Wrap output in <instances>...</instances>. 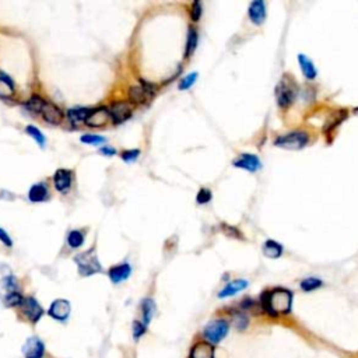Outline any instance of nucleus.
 <instances>
[{
    "label": "nucleus",
    "mask_w": 358,
    "mask_h": 358,
    "mask_svg": "<svg viewBox=\"0 0 358 358\" xmlns=\"http://www.w3.org/2000/svg\"><path fill=\"white\" fill-rule=\"evenodd\" d=\"M261 308L263 312L271 317H279L291 312L292 292L286 288L267 290L261 295Z\"/></svg>",
    "instance_id": "nucleus-1"
},
{
    "label": "nucleus",
    "mask_w": 358,
    "mask_h": 358,
    "mask_svg": "<svg viewBox=\"0 0 358 358\" xmlns=\"http://www.w3.org/2000/svg\"><path fill=\"white\" fill-rule=\"evenodd\" d=\"M228 332H230V322L227 319L223 317L213 319L203 328V340L215 347L227 337Z\"/></svg>",
    "instance_id": "nucleus-2"
},
{
    "label": "nucleus",
    "mask_w": 358,
    "mask_h": 358,
    "mask_svg": "<svg viewBox=\"0 0 358 358\" xmlns=\"http://www.w3.org/2000/svg\"><path fill=\"white\" fill-rule=\"evenodd\" d=\"M74 262H76L77 267H78V273H80L83 277L92 276V274H95V273L103 271V266H101V263L98 262V257L97 255H95V249L83 252L80 255H77L76 257H74Z\"/></svg>",
    "instance_id": "nucleus-3"
},
{
    "label": "nucleus",
    "mask_w": 358,
    "mask_h": 358,
    "mask_svg": "<svg viewBox=\"0 0 358 358\" xmlns=\"http://www.w3.org/2000/svg\"><path fill=\"white\" fill-rule=\"evenodd\" d=\"M308 143V134L305 132H292V133L284 134L276 138L277 147L287 150H300L302 147H305V144Z\"/></svg>",
    "instance_id": "nucleus-4"
},
{
    "label": "nucleus",
    "mask_w": 358,
    "mask_h": 358,
    "mask_svg": "<svg viewBox=\"0 0 358 358\" xmlns=\"http://www.w3.org/2000/svg\"><path fill=\"white\" fill-rule=\"evenodd\" d=\"M21 312H23V316L26 317L27 321L30 323H36L39 322V319L44 316V308L41 307V304L36 301L34 297H27L24 298V301L21 304Z\"/></svg>",
    "instance_id": "nucleus-5"
},
{
    "label": "nucleus",
    "mask_w": 358,
    "mask_h": 358,
    "mask_svg": "<svg viewBox=\"0 0 358 358\" xmlns=\"http://www.w3.org/2000/svg\"><path fill=\"white\" fill-rule=\"evenodd\" d=\"M295 94H297V91H295V86L292 84V82L284 78V80L277 86V90H276L277 103H279V105L283 108L290 107V105L294 103V100H295Z\"/></svg>",
    "instance_id": "nucleus-6"
},
{
    "label": "nucleus",
    "mask_w": 358,
    "mask_h": 358,
    "mask_svg": "<svg viewBox=\"0 0 358 358\" xmlns=\"http://www.w3.org/2000/svg\"><path fill=\"white\" fill-rule=\"evenodd\" d=\"M155 92V86L150 83L142 82L138 86H133L129 90V100L133 104H143L146 103L150 97H153Z\"/></svg>",
    "instance_id": "nucleus-7"
},
{
    "label": "nucleus",
    "mask_w": 358,
    "mask_h": 358,
    "mask_svg": "<svg viewBox=\"0 0 358 358\" xmlns=\"http://www.w3.org/2000/svg\"><path fill=\"white\" fill-rule=\"evenodd\" d=\"M70 312H72L70 302L67 301V300H63V298L55 300L51 304L49 309H48V315L52 319L57 321V322H66L69 316H70Z\"/></svg>",
    "instance_id": "nucleus-8"
},
{
    "label": "nucleus",
    "mask_w": 358,
    "mask_h": 358,
    "mask_svg": "<svg viewBox=\"0 0 358 358\" xmlns=\"http://www.w3.org/2000/svg\"><path fill=\"white\" fill-rule=\"evenodd\" d=\"M45 343L36 336L27 339V342L23 346L24 358H44L45 357Z\"/></svg>",
    "instance_id": "nucleus-9"
},
{
    "label": "nucleus",
    "mask_w": 358,
    "mask_h": 358,
    "mask_svg": "<svg viewBox=\"0 0 358 358\" xmlns=\"http://www.w3.org/2000/svg\"><path fill=\"white\" fill-rule=\"evenodd\" d=\"M108 111H109V116L112 118L113 123L119 125V123H123L132 116L133 108H132V105L129 103L118 101V103H113Z\"/></svg>",
    "instance_id": "nucleus-10"
},
{
    "label": "nucleus",
    "mask_w": 358,
    "mask_h": 358,
    "mask_svg": "<svg viewBox=\"0 0 358 358\" xmlns=\"http://www.w3.org/2000/svg\"><path fill=\"white\" fill-rule=\"evenodd\" d=\"M73 184V174L69 169H57L53 175V185L59 193H67Z\"/></svg>",
    "instance_id": "nucleus-11"
},
{
    "label": "nucleus",
    "mask_w": 358,
    "mask_h": 358,
    "mask_svg": "<svg viewBox=\"0 0 358 358\" xmlns=\"http://www.w3.org/2000/svg\"><path fill=\"white\" fill-rule=\"evenodd\" d=\"M188 358H215V348L205 340H200L190 347Z\"/></svg>",
    "instance_id": "nucleus-12"
},
{
    "label": "nucleus",
    "mask_w": 358,
    "mask_h": 358,
    "mask_svg": "<svg viewBox=\"0 0 358 358\" xmlns=\"http://www.w3.org/2000/svg\"><path fill=\"white\" fill-rule=\"evenodd\" d=\"M248 14L255 26H262L266 20V3L262 0L252 2L249 5V9H248Z\"/></svg>",
    "instance_id": "nucleus-13"
},
{
    "label": "nucleus",
    "mask_w": 358,
    "mask_h": 358,
    "mask_svg": "<svg viewBox=\"0 0 358 358\" xmlns=\"http://www.w3.org/2000/svg\"><path fill=\"white\" fill-rule=\"evenodd\" d=\"M234 165L236 168L245 169V171H249V172H256V171H259L262 168L261 160L253 154H242L234 161Z\"/></svg>",
    "instance_id": "nucleus-14"
},
{
    "label": "nucleus",
    "mask_w": 358,
    "mask_h": 358,
    "mask_svg": "<svg viewBox=\"0 0 358 358\" xmlns=\"http://www.w3.org/2000/svg\"><path fill=\"white\" fill-rule=\"evenodd\" d=\"M41 115L42 118L51 125H61L63 121V112L61 111V108H57L56 105L48 103V101H45L44 107H42Z\"/></svg>",
    "instance_id": "nucleus-15"
},
{
    "label": "nucleus",
    "mask_w": 358,
    "mask_h": 358,
    "mask_svg": "<svg viewBox=\"0 0 358 358\" xmlns=\"http://www.w3.org/2000/svg\"><path fill=\"white\" fill-rule=\"evenodd\" d=\"M130 274H132V266L129 263H122V265H118V266H113L108 271V276H109L113 284H119V283L128 280Z\"/></svg>",
    "instance_id": "nucleus-16"
},
{
    "label": "nucleus",
    "mask_w": 358,
    "mask_h": 358,
    "mask_svg": "<svg viewBox=\"0 0 358 358\" xmlns=\"http://www.w3.org/2000/svg\"><path fill=\"white\" fill-rule=\"evenodd\" d=\"M109 118L111 116H109V111H108L107 108H97V109L91 111V113L88 115L86 123H87L88 126H91V128H100V126H104L109 121Z\"/></svg>",
    "instance_id": "nucleus-17"
},
{
    "label": "nucleus",
    "mask_w": 358,
    "mask_h": 358,
    "mask_svg": "<svg viewBox=\"0 0 358 358\" xmlns=\"http://www.w3.org/2000/svg\"><path fill=\"white\" fill-rule=\"evenodd\" d=\"M48 197H49V190L46 184H42V182L32 185L28 190V199L31 203H42Z\"/></svg>",
    "instance_id": "nucleus-18"
},
{
    "label": "nucleus",
    "mask_w": 358,
    "mask_h": 358,
    "mask_svg": "<svg viewBox=\"0 0 358 358\" xmlns=\"http://www.w3.org/2000/svg\"><path fill=\"white\" fill-rule=\"evenodd\" d=\"M246 287H248V282H246V280H242V279H240V280H234V282H230L220 292H218V298L223 300V298L234 297V295H236L238 292L244 291Z\"/></svg>",
    "instance_id": "nucleus-19"
},
{
    "label": "nucleus",
    "mask_w": 358,
    "mask_h": 358,
    "mask_svg": "<svg viewBox=\"0 0 358 358\" xmlns=\"http://www.w3.org/2000/svg\"><path fill=\"white\" fill-rule=\"evenodd\" d=\"M15 92L14 83L7 76L6 73L0 72V98L3 100H10Z\"/></svg>",
    "instance_id": "nucleus-20"
},
{
    "label": "nucleus",
    "mask_w": 358,
    "mask_h": 358,
    "mask_svg": "<svg viewBox=\"0 0 358 358\" xmlns=\"http://www.w3.org/2000/svg\"><path fill=\"white\" fill-rule=\"evenodd\" d=\"M298 62H300V66H301V72L302 74L305 76V78H308V80H315L316 78V67H315V65H313V62L309 59L308 56H305V55H300L298 56Z\"/></svg>",
    "instance_id": "nucleus-21"
},
{
    "label": "nucleus",
    "mask_w": 358,
    "mask_h": 358,
    "mask_svg": "<svg viewBox=\"0 0 358 358\" xmlns=\"http://www.w3.org/2000/svg\"><path fill=\"white\" fill-rule=\"evenodd\" d=\"M155 311H157L155 302L151 298H146V300L142 301V322L146 326H149L150 323H151L154 315H155Z\"/></svg>",
    "instance_id": "nucleus-22"
},
{
    "label": "nucleus",
    "mask_w": 358,
    "mask_h": 358,
    "mask_svg": "<svg viewBox=\"0 0 358 358\" xmlns=\"http://www.w3.org/2000/svg\"><path fill=\"white\" fill-rule=\"evenodd\" d=\"M231 322L238 332H244L249 326V316L244 311H234L231 315Z\"/></svg>",
    "instance_id": "nucleus-23"
},
{
    "label": "nucleus",
    "mask_w": 358,
    "mask_h": 358,
    "mask_svg": "<svg viewBox=\"0 0 358 358\" xmlns=\"http://www.w3.org/2000/svg\"><path fill=\"white\" fill-rule=\"evenodd\" d=\"M90 113H91V111L88 108H72L67 111V116L73 123H80L86 122Z\"/></svg>",
    "instance_id": "nucleus-24"
},
{
    "label": "nucleus",
    "mask_w": 358,
    "mask_h": 358,
    "mask_svg": "<svg viewBox=\"0 0 358 358\" xmlns=\"http://www.w3.org/2000/svg\"><path fill=\"white\" fill-rule=\"evenodd\" d=\"M263 253L270 259H277L279 256H282L283 248L276 241H266L263 245Z\"/></svg>",
    "instance_id": "nucleus-25"
},
{
    "label": "nucleus",
    "mask_w": 358,
    "mask_h": 358,
    "mask_svg": "<svg viewBox=\"0 0 358 358\" xmlns=\"http://www.w3.org/2000/svg\"><path fill=\"white\" fill-rule=\"evenodd\" d=\"M84 244V234L78 230H72L67 234V245L72 249H77Z\"/></svg>",
    "instance_id": "nucleus-26"
},
{
    "label": "nucleus",
    "mask_w": 358,
    "mask_h": 358,
    "mask_svg": "<svg viewBox=\"0 0 358 358\" xmlns=\"http://www.w3.org/2000/svg\"><path fill=\"white\" fill-rule=\"evenodd\" d=\"M24 301V297L21 295L20 291L9 292L3 297V304H5L7 308H17L21 307V304Z\"/></svg>",
    "instance_id": "nucleus-27"
},
{
    "label": "nucleus",
    "mask_w": 358,
    "mask_h": 358,
    "mask_svg": "<svg viewBox=\"0 0 358 358\" xmlns=\"http://www.w3.org/2000/svg\"><path fill=\"white\" fill-rule=\"evenodd\" d=\"M26 132H27V134L30 136V137H32L34 140H35L36 143H38V146H39L41 149H44V147H45L46 138H45V136L42 134V132L39 130V129L35 128V126H27Z\"/></svg>",
    "instance_id": "nucleus-28"
},
{
    "label": "nucleus",
    "mask_w": 358,
    "mask_h": 358,
    "mask_svg": "<svg viewBox=\"0 0 358 358\" xmlns=\"http://www.w3.org/2000/svg\"><path fill=\"white\" fill-rule=\"evenodd\" d=\"M321 286H322V282H321L319 279H316V277H308L305 280H302L301 284H300L302 291L305 292L313 291V290H316V288H319Z\"/></svg>",
    "instance_id": "nucleus-29"
},
{
    "label": "nucleus",
    "mask_w": 358,
    "mask_h": 358,
    "mask_svg": "<svg viewBox=\"0 0 358 358\" xmlns=\"http://www.w3.org/2000/svg\"><path fill=\"white\" fill-rule=\"evenodd\" d=\"M44 104H45V101H44L41 97H38V95H32V97H31L30 100L26 103V108L27 109H30L31 112L41 113Z\"/></svg>",
    "instance_id": "nucleus-30"
},
{
    "label": "nucleus",
    "mask_w": 358,
    "mask_h": 358,
    "mask_svg": "<svg viewBox=\"0 0 358 358\" xmlns=\"http://www.w3.org/2000/svg\"><path fill=\"white\" fill-rule=\"evenodd\" d=\"M2 287L6 290V294L18 291V282H17V279H15L14 276L9 274V276L3 277V280H2Z\"/></svg>",
    "instance_id": "nucleus-31"
},
{
    "label": "nucleus",
    "mask_w": 358,
    "mask_h": 358,
    "mask_svg": "<svg viewBox=\"0 0 358 358\" xmlns=\"http://www.w3.org/2000/svg\"><path fill=\"white\" fill-rule=\"evenodd\" d=\"M197 46V31L190 27L188 35V45H186V57H189Z\"/></svg>",
    "instance_id": "nucleus-32"
},
{
    "label": "nucleus",
    "mask_w": 358,
    "mask_h": 358,
    "mask_svg": "<svg viewBox=\"0 0 358 358\" xmlns=\"http://www.w3.org/2000/svg\"><path fill=\"white\" fill-rule=\"evenodd\" d=\"M132 333H133L134 340L138 342L147 333V326L142 321H134L133 325H132Z\"/></svg>",
    "instance_id": "nucleus-33"
},
{
    "label": "nucleus",
    "mask_w": 358,
    "mask_h": 358,
    "mask_svg": "<svg viewBox=\"0 0 358 358\" xmlns=\"http://www.w3.org/2000/svg\"><path fill=\"white\" fill-rule=\"evenodd\" d=\"M80 140H82V143L91 144V146H98V144H104L107 142V138L103 136H97V134H83Z\"/></svg>",
    "instance_id": "nucleus-34"
},
{
    "label": "nucleus",
    "mask_w": 358,
    "mask_h": 358,
    "mask_svg": "<svg viewBox=\"0 0 358 358\" xmlns=\"http://www.w3.org/2000/svg\"><path fill=\"white\" fill-rule=\"evenodd\" d=\"M196 78H197V73H190V74H188V76L185 77V78H182L181 83H179V90L184 91V90L190 88L194 84V82H196Z\"/></svg>",
    "instance_id": "nucleus-35"
},
{
    "label": "nucleus",
    "mask_w": 358,
    "mask_h": 358,
    "mask_svg": "<svg viewBox=\"0 0 358 358\" xmlns=\"http://www.w3.org/2000/svg\"><path fill=\"white\" fill-rule=\"evenodd\" d=\"M196 200H197V203L199 205H206V203H209L210 200H211V192H210L209 189H200L199 193H197V196H196Z\"/></svg>",
    "instance_id": "nucleus-36"
},
{
    "label": "nucleus",
    "mask_w": 358,
    "mask_h": 358,
    "mask_svg": "<svg viewBox=\"0 0 358 358\" xmlns=\"http://www.w3.org/2000/svg\"><path fill=\"white\" fill-rule=\"evenodd\" d=\"M140 155V150H126L122 153V160L126 163H133L138 158Z\"/></svg>",
    "instance_id": "nucleus-37"
},
{
    "label": "nucleus",
    "mask_w": 358,
    "mask_h": 358,
    "mask_svg": "<svg viewBox=\"0 0 358 358\" xmlns=\"http://www.w3.org/2000/svg\"><path fill=\"white\" fill-rule=\"evenodd\" d=\"M0 242L5 245L6 248H11V246H13V241H11L10 235H9L3 228H0Z\"/></svg>",
    "instance_id": "nucleus-38"
},
{
    "label": "nucleus",
    "mask_w": 358,
    "mask_h": 358,
    "mask_svg": "<svg viewBox=\"0 0 358 358\" xmlns=\"http://www.w3.org/2000/svg\"><path fill=\"white\" fill-rule=\"evenodd\" d=\"M200 14H202V6H200L199 2H194L193 6H192V18H193V21L199 20Z\"/></svg>",
    "instance_id": "nucleus-39"
},
{
    "label": "nucleus",
    "mask_w": 358,
    "mask_h": 358,
    "mask_svg": "<svg viewBox=\"0 0 358 358\" xmlns=\"http://www.w3.org/2000/svg\"><path fill=\"white\" fill-rule=\"evenodd\" d=\"M100 153L107 155V157H111L113 154H116V150L112 149V147H108V146H104L103 149H100Z\"/></svg>",
    "instance_id": "nucleus-40"
}]
</instances>
